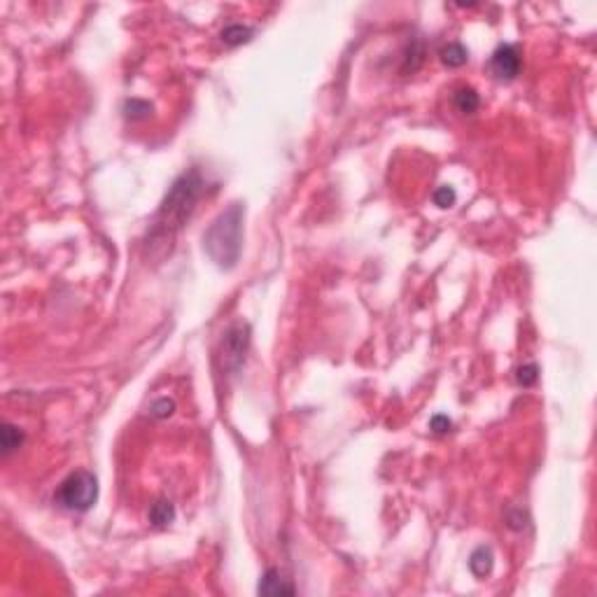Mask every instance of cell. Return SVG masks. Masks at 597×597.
Wrapping results in <instances>:
<instances>
[{
    "label": "cell",
    "instance_id": "obj_1",
    "mask_svg": "<svg viewBox=\"0 0 597 597\" xmlns=\"http://www.w3.org/2000/svg\"><path fill=\"white\" fill-rule=\"evenodd\" d=\"M205 180L196 168L182 173L175 182L171 184L168 194L159 205L157 215L152 220L150 234H147V245H159V243H171L173 236L184 227L194 213L198 198L203 196Z\"/></svg>",
    "mask_w": 597,
    "mask_h": 597
},
{
    "label": "cell",
    "instance_id": "obj_2",
    "mask_svg": "<svg viewBox=\"0 0 597 597\" xmlns=\"http://www.w3.org/2000/svg\"><path fill=\"white\" fill-rule=\"evenodd\" d=\"M243 220H245L243 203H231L227 210H222L215 217V222L203 234V250L224 271L234 268L241 259Z\"/></svg>",
    "mask_w": 597,
    "mask_h": 597
},
{
    "label": "cell",
    "instance_id": "obj_3",
    "mask_svg": "<svg viewBox=\"0 0 597 597\" xmlns=\"http://www.w3.org/2000/svg\"><path fill=\"white\" fill-rule=\"evenodd\" d=\"M98 499V481L92 471H75L56 490V504L68 511L85 513Z\"/></svg>",
    "mask_w": 597,
    "mask_h": 597
},
{
    "label": "cell",
    "instance_id": "obj_4",
    "mask_svg": "<svg viewBox=\"0 0 597 597\" xmlns=\"http://www.w3.org/2000/svg\"><path fill=\"white\" fill-rule=\"evenodd\" d=\"M248 348H250V325L239 322V325L229 327V331L224 334L222 350H220L222 369L231 376L239 374L243 362H245Z\"/></svg>",
    "mask_w": 597,
    "mask_h": 597
},
{
    "label": "cell",
    "instance_id": "obj_5",
    "mask_svg": "<svg viewBox=\"0 0 597 597\" xmlns=\"http://www.w3.org/2000/svg\"><path fill=\"white\" fill-rule=\"evenodd\" d=\"M490 70L497 80H513L521 73V54L513 44H499L490 56Z\"/></svg>",
    "mask_w": 597,
    "mask_h": 597
},
{
    "label": "cell",
    "instance_id": "obj_6",
    "mask_svg": "<svg viewBox=\"0 0 597 597\" xmlns=\"http://www.w3.org/2000/svg\"><path fill=\"white\" fill-rule=\"evenodd\" d=\"M257 593L259 595H294L297 590L287 579H282L280 572L275 569H268V572L259 579V586H257Z\"/></svg>",
    "mask_w": 597,
    "mask_h": 597
},
{
    "label": "cell",
    "instance_id": "obj_7",
    "mask_svg": "<svg viewBox=\"0 0 597 597\" xmlns=\"http://www.w3.org/2000/svg\"><path fill=\"white\" fill-rule=\"evenodd\" d=\"M492 564H495V553H492L490 546H478L469 557V569L478 579H483V576L492 572Z\"/></svg>",
    "mask_w": 597,
    "mask_h": 597
},
{
    "label": "cell",
    "instance_id": "obj_8",
    "mask_svg": "<svg viewBox=\"0 0 597 597\" xmlns=\"http://www.w3.org/2000/svg\"><path fill=\"white\" fill-rule=\"evenodd\" d=\"M453 105L460 114H474L478 110L481 98L471 87H460L458 92L453 94Z\"/></svg>",
    "mask_w": 597,
    "mask_h": 597
},
{
    "label": "cell",
    "instance_id": "obj_9",
    "mask_svg": "<svg viewBox=\"0 0 597 597\" xmlns=\"http://www.w3.org/2000/svg\"><path fill=\"white\" fill-rule=\"evenodd\" d=\"M175 521V506H173L171 499H157L150 509V523L154 528H166Z\"/></svg>",
    "mask_w": 597,
    "mask_h": 597
},
{
    "label": "cell",
    "instance_id": "obj_10",
    "mask_svg": "<svg viewBox=\"0 0 597 597\" xmlns=\"http://www.w3.org/2000/svg\"><path fill=\"white\" fill-rule=\"evenodd\" d=\"M24 432L19 429L17 425H12V422H3V432H0V446H3V455L5 458H10L12 453L19 451L24 444Z\"/></svg>",
    "mask_w": 597,
    "mask_h": 597
},
{
    "label": "cell",
    "instance_id": "obj_11",
    "mask_svg": "<svg viewBox=\"0 0 597 597\" xmlns=\"http://www.w3.org/2000/svg\"><path fill=\"white\" fill-rule=\"evenodd\" d=\"M441 61H444L448 68H460V66H465V63L469 61V51H467L465 44L451 42V44H446V47L441 49Z\"/></svg>",
    "mask_w": 597,
    "mask_h": 597
},
{
    "label": "cell",
    "instance_id": "obj_12",
    "mask_svg": "<svg viewBox=\"0 0 597 597\" xmlns=\"http://www.w3.org/2000/svg\"><path fill=\"white\" fill-rule=\"evenodd\" d=\"M250 37H252V28H248V26H243V24H231L222 31V40L227 42L229 47L248 42Z\"/></svg>",
    "mask_w": 597,
    "mask_h": 597
},
{
    "label": "cell",
    "instance_id": "obj_13",
    "mask_svg": "<svg viewBox=\"0 0 597 597\" xmlns=\"http://www.w3.org/2000/svg\"><path fill=\"white\" fill-rule=\"evenodd\" d=\"M124 112H126L128 119H145L147 114L152 112V105H150V103H145V101L131 98V101H126Z\"/></svg>",
    "mask_w": 597,
    "mask_h": 597
},
{
    "label": "cell",
    "instance_id": "obj_14",
    "mask_svg": "<svg viewBox=\"0 0 597 597\" xmlns=\"http://www.w3.org/2000/svg\"><path fill=\"white\" fill-rule=\"evenodd\" d=\"M516 381L523 385V388H530V385H535L539 381V367L537 364H523L521 369L516 371Z\"/></svg>",
    "mask_w": 597,
    "mask_h": 597
},
{
    "label": "cell",
    "instance_id": "obj_15",
    "mask_svg": "<svg viewBox=\"0 0 597 597\" xmlns=\"http://www.w3.org/2000/svg\"><path fill=\"white\" fill-rule=\"evenodd\" d=\"M455 201H458V194H455V189L451 184H441V187L434 191V203L439 205V208H451Z\"/></svg>",
    "mask_w": 597,
    "mask_h": 597
},
{
    "label": "cell",
    "instance_id": "obj_16",
    "mask_svg": "<svg viewBox=\"0 0 597 597\" xmlns=\"http://www.w3.org/2000/svg\"><path fill=\"white\" fill-rule=\"evenodd\" d=\"M173 410H175V401L164 397V399H157L152 404L150 415L152 418H168V415H173Z\"/></svg>",
    "mask_w": 597,
    "mask_h": 597
},
{
    "label": "cell",
    "instance_id": "obj_17",
    "mask_svg": "<svg viewBox=\"0 0 597 597\" xmlns=\"http://www.w3.org/2000/svg\"><path fill=\"white\" fill-rule=\"evenodd\" d=\"M451 427H453V422L448 415H434V418L429 420V429H432L434 434H446V432H451Z\"/></svg>",
    "mask_w": 597,
    "mask_h": 597
}]
</instances>
